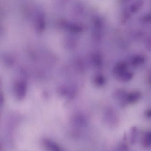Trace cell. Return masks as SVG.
Returning <instances> with one entry per match:
<instances>
[{
  "instance_id": "1",
  "label": "cell",
  "mask_w": 151,
  "mask_h": 151,
  "mask_svg": "<svg viewBox=\"0 0 151 151\" xmlns=\"http://www.w3.org/2000/svg\"><path fill=\"white\" fill-rule=\"evenodd\" d=\"M127 71H128V65L126 63L124 62H120L114 66L113 73L116 78H118Z\"/></svg>"
},
{
  "instance_id": "2",
  "label": "cell",
  "mask_w": 151,
  "mask_h": 151,
  "mask_svg": "<svg viewBox=\"0 0 151 151\" xmlns=\"http://www.w3.org/2000/svg\"><path fill=\"white\" fill-rule=\"evenodd\" d=\"M141 97V94L137 91H133L127 94L126 99L127 103L134 104L139 101Z\"/></svg>"
},
{
  "instance_id": "3",
  "label": "cell",
  "mask_w": 151,
  "mask_h": 151,
  "mask_svg": "<svg viewBox=\"0 0 151 151\" xmlns=\"http://www.w3.org/2000/svg\"><path fill=\"white\" fill-rule=\"evenodd\" d=\"M145 62V58L142 55L134 56L130 60V64L132 66H138L142 65Z\"/></svg>"
},
{
  "instance_id": "4",
  "label": "cell",
  "mask_w": 151,
  "mask_h": 151,
  "mask_svg": "<svg viewBox=\"0 0 151 151\" xmlns=\"http://www.w3.org/2000/svg\"><path fill=\"white\" fill-rule=\"evenodd\" d=\"M44 145L51 151H60L59 146L54 142L46 139L44 141Z\"/></svg>"
},
{
  "instance_id": "5",
  "label": "cell",
  "mask_w": 151,
  "mask_h": 151,
  "mask_svg": "<svg viewBox=\"0 0 151 151\" xmlns=\"http://www.w3.org/2000/svg\"><path fill=\"white\" fill-rule=\"evenodd\" d=\"M143 5V0H136L134 2L131 7V11L132 12L136 13L139 11Z\"/></svg>"
},
{
  "instance_id": "6",
  "label": "cell",
  "mask_w": 151,
  "mask_h": 151,
  "mask_svg": "<svg viewBox=\"0 0 151 151\" xmlns=\"http://www.w3.org/2000/svg\"><path fill=\"white\" fill-rule=\"evenodd\" d=\"M133 77V73L127 71L123 74L118 79H119L121 81L126 82L131 80Z\"/></svg>"
},
{
  "instance_id": "7",
  "label": "cell",
  "mask_w": 151,
  "mask_h": 151,
  "mask_svg": "<svg viewBox=\"0 0 151 151\" xmlns=\"http://www.w3.org/2000/svg\"><path fill=\"white\" fill-rule=\"evenodd\" d=\"M143 142L144 144L147 146L151 145V131L146 134Z\"/></svg>"
},
{
  "instance_id": "8",
  "label": "cell",
  "mask_w": 151,
  "mask_h": 151,
  "mask_svg": "<svg viewBox=\"0 0 151 151\" xmlns=\"http://www.w3.org/2000/svg\"><path fill=\"white\" fill-rule=\"evenodd\" d=\"M144 21L149 22L151 21V14H148L144 17Z\"/></svg>"
},
{
  "instance_id": "9",
  "label": "cell",
  "mask_w": 151,
  "mask_h": 151,
  "mask_svg": "<svg viewBox=\"0 0 151 151\" xmlns=\"http://www.w3.org/2000/svg\"><path fill=\"white\" fill-rule=\"evenodd\" d=\"M147 47L148 49L151 50V40L149 42H148V44H147Z\"/></svg>"
},
{
  "instance_id": "10",
  "label": "cell",
  "mask_w": 151,
  "mask_h": 151,
  "mask_svg": "<svg viewBox=\"0 0 151 151\" xmlns=\"http://www.w3.org/2000/svg\"><path fill=\"white\" fill-rule=\"evenodd\" d=\"M147 115H148V116H150V117L151 116V110L148 111L147 112Z\"/></svg>"
},
{
  "instance_id": "11",
  "label": "cell",
  "mask_w": 151,
  "mask_h": 151,
  "mask_svg": "<svg viewBox=\"0 0 151 151\" xmlns=\"http://www.w3.org/2000/svg\"><path fill=\"white\" fill-rule=\"evenodd\" d=\"M150 82L151 83V75L150 76Z\"/></svg>"
}]
</instances>
